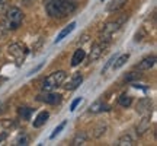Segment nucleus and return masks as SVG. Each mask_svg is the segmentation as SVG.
Here are the masks:
<instances>
[{"instance_id":"nucleus-9","label":"nucleus","mask_w":157,"mask_h":146,"mask_svg":"<svg viewBox=\"0 0 157 146\" xmlns=\"http://www.w3.org/2000/svg\"><path fill=\"white\" fill-rule=\"evenodd\" d=\"M154 64H156V56H147L137 64V69L138 70H150Z\"/></svg>"},{"instance_id":"nucleus-3","label":"nucleus","mask_w":157,"mask_h":146,"mask_svg":"<svg viewBox=\"0 0 157 146\" xmlns=\"http://www.w3.org/2000/svg\"><path fill=\"white\" fill-rule=\"evenodd\" d=\"M5 15V23L6 26L9 28V31H16L23 22V13L21 9H17V7H9Z\"/></svg>"},{"instance_id":"nucleus-5","label":"nucleus","mask_w":157,"mask_h":146,"mask_svg":"<svg viewBox=\"0 0 157 146\" xmlns=\"http://www.w3.org/2000/svg\"><path fill=\"white\" fill-rule=\"evenodd\" d=\"M28 47L23 44V43H13L7 47V54L9 57H12L17 64H21V63L25 60V57L28 56Z\"/></svg>"},{"instance_id":"nucleus-17","label":"nucleus","mask_w":157,"mask_h":146,"mask_svg":"<svg viewBox=\"0 0 157 146\" xmlns=\"http://www.w3.org/2000/svg\"><path fill=\"white\" fill-rule=\"evenodd\" d=\"M87 142V135L84 132H78L77 135L73 137L71 140V146H80V145H84Z\"/></svg>"},{"instance_id":"nucleus-25","label":"nucleus","mask_w":157,"mask_h":146,"mask_svg":"<svg viewBox=\"0 0 157 146\" xmlns=\"http://www.w3.org/2000/svg\"><path fill=\"white\" fill-rule=\"evenodd\" d=\"M7 32H10V31H9V28L6 26L5 21H0V37H5Z\"/></svg>"},{"instance_id":"nucleus-15","label":"nucleus","mask_w":157,"mask_h":146,"mask_svg":"<svg viewBox=\"0 0 157 146\" xmlns=\"http://www.w3.org/2000/svg\"><path fill=\"white\" fill-rule=\"evenodd\" d=\"M134 143H135L134 137L129 135V133H127V135L121 136V137L117 140V143H115V145H117V146H132Z\"/></svg>"},{"instance_id":"nucleus-32","label":"nucleus","mask_w":157,"mask_h":146,"mask_svg":"<svg viewBox=\"0 0 157 146\" xmlns=\"http://www.w3.org/2000/svg\"><path fill=\"white\" fill-rule=\"evenodd\" d=\"M23 2H25V3H31L32 0H23Z\"/></svg>"},{"instance_id":"nucleus-29","label":"nucleus","mask_w":157,"mask_h":146,"mask_svg":"<svg viewBox=\"0 0 157 146\" xmlns=\"http://www.w3.org/2000/svg\"><path fill=\"white\" fill-rule=\"evenodd\" d=\"M16 145H28V137L23 136V137H19L16 142Z\"/></svg>"},{"instance_id":"nucleus-23","label":"nucleus","mask_w":157,"mask_h":146,"mask_svg":"<svg viewBox=\"0 0 157 146\" xmlns=\"http://www.w3.org/2000/svg\"><path fill=\"white\" fill-rule=\"evenodd\" d=\"M66 124H67V121H63V123H60L58 124V126H57L56 129H54V132H52V133H51V139H54V137H56L57 135H60V133H61V130L64 129V127H66Z\"/></svg>"},{"instance_id":"nucleus-2","label":"nucleus","mask_w":157,"mask_h":146,"mask_svg":"<svg viewBox=\"0 0 157 146\" xmlns=\"http://www.w3.org/2000/svg\"><path fill=\"white\" fill-rule=\"evenodd\" d=\"M127 15H122V16H118L112 21H108L103 26H102L101 32H99V39H103V41H111V37H112L117 31L121 29V26L124 25V22L127 21Z\"/></svg>"},{"instance_id":"nucleus-26","label":"nucleus","mask_w":157,"mask_h":146,"mask_svg":"<svg viewBox=\"0 0 157 146\" xmlns=\"http://www.w3.org/2000/svg\"><path fill=\"white\" fill-rule=\"evenodd\" d=\"M115 59H117V56H112L111 59H109V60H108L106 64H105V66H103V69H102V73H106V72H108V69H109V67H111V66L113 64Z\"/></svg>"},{"instance_id":"nucleus-6","label":"nucleus","mask_w":157,"mask_h":146,"mask_svg":"<svg viewBox=\"0 0 157 146\" xmlns=\"http://www.w3.org/2000/svg\"><path fill=\"white\" fill-rule=\"evenodd\" d=\"M109 43L111 41H103V39H99L96 44L92 45V50L89 53V62H96L102 57V54L108 50L109 47Z\"/></svg>"},{"instance_id":"nucleus-30","label":"nucleus","mask_w":157,"mask_h":146,"mask_svg":"<svg viewBox=\"0 0 157 146\" xmlns=\"http://www.w3.org/2000/svg\"><path fill=\"white\" fill-rule=\"evenodd\" d=\"M41 67H42V64H39V66H36V67H35L34 70H31V72H29V75H34V73H35V72H38V70H39Z\"/></svg>"},{"instance_id":"nucleus-22","label":"nucleus","mask_w":157,"mask_h":146,"mask_svg":"<svg viewBox=\"0 0 157 146\" xmlns=\"http://www.w3.org/2000/svg\"><path fill=\"white\" fill-rule=\"evenodd\" d=\"M105 130H106V126H105V124H99V126L93 130V132H95V133H93V137H101L102 135H105Z\"/></svg>"},{"instance_id":"nucleus-20","label":"nucleus","mask_w":157,"mask_h":146,"mask_svg":"<svg viewBox=\"0 0 157 146\" xmlns=\"http://www.w3.org/2000/svg\"><path fill=\"white\" fill-rule=\"evenodd\" d=\"M118 102H119V105H121V107L128 108L129 105H131V102H132V98H131L129 95H127V94H122V95L119 96Z\"/></svg>"},{"instance_id":"nucleus-21","label":"nucleus","mask_w":157,"mask_h":146,"mask_svg":"<svg viewBox=\"0 0 157 146\" xmlns=\"http://www.w3.org/2000/svg\"><path fill=\"white\" fill-rule=\"evenodd\" d=\"M32 108H29V107H21L19 110H17V112H19V116L23 118V120H29L31 118V114H32Z\"/></svg>"},{"instance_id":"nucleus-8","label":"nucleus","mask_w":157,"mask_h":146,"mask_svg":"<svg viewBox=\"0 0 157 146\" xmlns=\"http://www.w3.org/2000/svg\"><path fill=\"white\" fill-rule=\"evenodd\" d=\"M137 111L143 114V116H147V114H150L151 112V101L148 99V98H143L138 101L137 104Z\"/></svg>"},{"instance_id":"nucleus-4","label":"nucleus","mask_w":157,"mask_h":146,"mask_svg":"<svg viewBox=\"0 0 157 146\" xmlns=\"http://www.w3.org/2000/svg\"><path fill=\"white\" fill-rule=\"evenodd\" d=\"M67 78V73L64 70H57V72H52L51 75H48L47 78L42 80V89L44 91H52L58 88L60 85L66 80Z\"/></svg>"},{"instance_id":"nucleus-18","label":"nucleus","mask_w":157,"mask_h":146,"mask_svg":"<svg viewBox=\"0 0 157 146\" xmlns=\"http://www.w3.org/2000/svg\"><path fill=\"white\" fill-rule=\"evenodd\" d=\"M74 28H76V22H71V23H70V25H68V26H66V28L63 29V31H61V32H60V34L57 35L56 43H60V41H61L63 38H66V37H67L68 34H71V31H73Z\"/></svg>"},{"instance_id":"nucleus-1","label":"nucleus","mask_w":157,"mask_h":146,"mask_svg":"<svg viewBox=\"0 0 157 146\" xmlns=\"http://www.w3.org/2000/svg\"><path fill=\"white\" fill-rule=\"evenodd\" d=\"M76 9H77L76 0H47L45 2L47 13L56 19H63L71 15Z\"/></svg>"},{"instance_id":"nucleus-11","label":"nucleus","mask_w":157,"mask_h":146,"mask_svg":"<svg viewBox=\"0 0 157 146\" xmlns=\"http://www.w3.org/2000/svg\"><path fill=\"white\" fill-rule=\"evenodd\" d=\"M111 110V107L108 105L106 102L103 101H96L95 104H92L89 108L90 112H93V114H98V112H103V111H109Z\"/></svg>"},{"instance_id":"nucleus-24","label":"nucleus","mask_w":157,"mask_h":146,"mask_svg":"<svg viewBox=\"0 0 157 146\" xmlns=\"http://www.w3.org/2000/svg\"><path fill=\"white\" fill-rule=\"evenodd\" d=\"M141 78V73H137V72H129L127 76H125V80L127 82H132V80H138Z\"/></svg>"},{"instance_id":"nucleus-33","label":"nucleus","mask_w":157,"mask_h":146,"mask_svg":"<svg viewBox=\"0 0 157 146\" xmlns=\"http://www.w3.org/2000/svg\"><path fill=\"white\" fill-rule=\"evenodd\" d=\"M0 2H2V0H0Z\"/></svg>"},{"instance_id":"nucleus-14","label":"nucleus","mask_w":157,"mask_h":146,"mask_svg":"<svg viewBox=\"0 0 157 146\" xmlns=\"http://www.w3.org/2000/svg\"><path fill=\"white\" fill-rule=\"evenodd\" d=\"M127 3V0H111L106 6L108 12H118L119 9H122L124 6Z\"/></svg>"},{"instance_id":"nucleus-28","label":"nucleus","mask_w":157,"mask_h":146,"mask_svg":"<svg viewBox=\"0 0 157 146\" xmlns=\"http://www.w3.org/2000/svg\"><path fill=\"white\" fill-rule=\"evenodd\" d=\"M80 102H82V98H77V99H74V101L71 102V105H70V111H74V110H76V107H77Z\"/></svg>"},{"instance_id":"nucleus-19","label":"nucleus","mask_w":157,"mask_h":146,"mask_svg":"<svg viewBox=\"0 0 157 146\" xmlns=\"http://www.w3.org/2000/svg\"><path fill=\"white\" fill-rule=\"evenodd\" d=\"M128 59H129L128 53H127V54H122V56H119V57H117V59H115V63H113V66H112V69H113V70H119V69L122 67L125 63L128 62Z\"/></svg>"},{"instance_id":"nucleus-10","label":"nucleus","mask_w":157,"mask_h":146,"mask_svg":"<svg viewBox=\"0 0 157 146\" xmlns=\"http://www.w3.org/2000/svg\"><path fill=\"white\" fill-rule=\"evenodd\" d=\"M82 82H83V76H82L80 73H76L73 78L68 80V83L66 85V89H67V91H74V89H77L78 86L82 85Z\"/></svg>"},{"instance_id":"nucleus-31","label":"nucleus","mask_w":157,"mask_h":146,"mask_svg":"<svg viewBox=\"0 0 157 146\" xmlns=\"http://www.w3.org/2000/svg\"><path fill=\"white\" fill-rule=\"evenodd\" d=\"M6 139V133H3V135H0V143H2V142L5 140Z\"/></svg>"},{"instance_id":"nucleus-7","label":"nucleus","mask_w":157,"mask_h":146,"mask_svg":"<svg viewBox=\"0 0 157 146\" xmlns=\"http://www.w3.org/2000/svg\"><path fill=\"white\" fill-rule=\"evenodd\" d=\"M36 101L44 102V104H50V105H57L61 102V95L60 94H54V92H45V94H39L36 96Z\"/></svg>"},{"instance_id":"nucleus-13","label":"nucleus","mask_w":157,"mask_h":146,"mask_svg":"<svg viewBox=\"0 0 157 146\" xmlns=\"http://www.w3.org/2000/svg\"><path fill=\"white\" fill-rule=\"evenodd\" d=\"M48 118H50V112L48 111H41L38 116H36V118L34 120V123L32 124H34V127L38 129V127H41V126H44V124L47 123Z\"/></svg>"},{"instance_id":"nucleus-27","label":"nucleus","mask_w":157,"mask_h":146,"mask_svg":"<svg viewBox=\"0 0 157 146\" xmlns=\"http://www.w3.org/2000/svg\"><path fill=\"white\" fill-rule=\"evenodd\" d=\"M143 37H146V32L141 29L140 32H137V34H135V41H137V43H138V41H143V39H144Z\"/></svg>"},{"instance_id":"nucleus-16","label":"nucleus","mask_w":157,"mask_h":146,"mask_svg":"<svg viewBox=\"0 0 157 146\" xmlns=\"http://www.w3.org/2000/svg\"><path fill=\"white\" fill-rule=\"evenodd\" d=\"M148 127H150V114H147V116L143 117L141 123L138 124V127H137V133H138V135H143V133H146L147 130H148Z\"/></svg>"},{"instance_id":"nucleus-12","label":"nucleus","mask_w":157,"mask_h":146,"mask_svg":"<svg viewBox=\"0 0 157 146\" xmlns=\"http://www.w3.org/2000/svg\"><path fill=\"white\" fill-rule=\"evenodd\" d=\"M84 57H86V53H84V50H82V48H77V50L74 51L73 57H71V66H73V67L78 66V64H80V63L84 60Z\"/></svg>"}]
</instances>
